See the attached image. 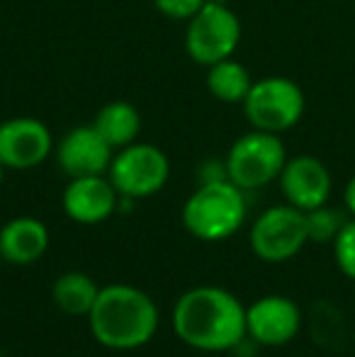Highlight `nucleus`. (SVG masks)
Here are the masks:
<instances>
[{
	"instance_id": "a211bd4d",
	"label": "nucleus",
	"mask_w": 355,
	"mask_h": 357,
	"mask_svg": "<svg viewBox=\"0 0 355 357\" xmlns=\"http://www.w3.org/2000/svg\"><path fill=\"white\" fill-rule=\"evenodd\" d=\"M307 216V234H309V241L314 243H333V238L338 236L341 226L346 224L341 212L331 207H317L312 212H304Z\"/></svg>"
},
{
	"instance_id": "20e7f679",
	"label": "nucleus",
	"mask_w": 355,
	"mask_h": 357,
	"mask_svg": "<svg viewBox=\"0 0 355 357\" xmlns=\"http://www.w3.org/2000/svg\"><path fill=\"white\" fill-rule=\"evenodd\" d=\"M224 163L234 185L241 190H261L280 178L287 163V151L280 134L253 129L232 144Z\"/></svg>"
},
{
	"instance_id": "ddd939ff",
	"label": "nucleus",
	"mask_w": 355,
	"mask_h": 357,
	"mask_svg": "<svg viewBox=\"0 0 355 357\" xmlns=\"http://www.w3.org/2000/svg\"><path fill=\"white\" fill-rule=\"evenodd\" d=\"M114 149L100 137L93 124L76 127L61 137L56 146L59 168L68 178H86V175H107Z\"/></svg>"
},
{
	"instance_id": "0eeeda50",
	"label": "nucleus",
	"mask_w": 355,
	"mask_h": 357,
	"mask_svg": "<svg viewBox=\"0 0 355 357\" xmlns=\"http://www.w3.org/2000/svg\"><path fill=\"white\" fill-rule=\"evenodd\" d=\"M107 178L119 197L144 199L161 192L171 178V160L153 144H129L114 153Z\"/></svg>"
},
{
	"instance_id": "9b49d317",
	"label": "nucleus",
	"mask_w": 355,
	"mask_h": 357,
	"mask_svg": "<svg viewBox=\"0 0 355 357\" xmlns=\"http://www.w3.org/2000/svg\"><path fill=\"white\" fill-rule=\"evenodd\" d=\"M278 180L285 202L302 212L324 207L331 197V173L317 155L304 153L287 158Z\"/></svg>"
},
{
	"instance_id": "4be33fe9",
	"label": "nucleus",
	"mask_w": 355,
	"mask_h": 357,
	"mask_svg": "<svg viewBox=\"0 0 355 357\" xmlns=\"http://www.w3.org/2000/svg\"><path fill=\"white\" fill-rule=\"evenodd\" d=\"M5 170H8V168H5V165L0 163V183H3V178H5Z\"/></svg>"
},
{
	"instance_id": "f03ea898",
	"label": "nucleus",
	"mask_w": 355,
	"mask_h": 357,
	"mask_svg": "<svg viewBox=\"0 0 355 357\" xmlns=\"http://www.w3.org/2000/svg\"><path fill=\"white\" fill-rule=\"evenodd\" d=\"M161 324L158 306L134 284H105L88 314V328L95 343L114 353L139 350L153 340Z\"/></svg>"
},
{
	"instance_id": "2eb2a0df",
	"label": "nucleus",
	"mask_w": 355,
	"mask_h": 357,
	"mask_svg": "<svg viewBox=\"0 0 355 357\" xmlns=\"http://www.w3.org/2000/svg\"><path fill=\"white\" fill-rule=\"evenodd\" d=\"M93 127L114 151H119L137 142L139 132H142V114L127 100H112L100 107V112L93 119Z\"/></svg>"
},
{
	"instance_id": "f257e3e1",
	"label": "nucleus",
	"mask_w": 355,
	"mask_h": 357,
	"mask_svg": "<svg viewBox=\"0 0 355 357\" xmlns=\"http://www.w3.org/2000/svg\"><path fill=\"white\" fill-rule=\"evenodd\" d=\"M178 340L199 353H229L246 343V304L219 284H197L173 306Z\"/></svg>"
},
{
	"instance_id": "412c9836",
	"label": "nucleus",
	"mask_w": 355,
	"mask_h": 357,
	"mask_svg": "<svg viewBox=\"0 0 355 357\" xmlns=\"http://www.w3.org/2000/svg\"><path fill=\"white\" fill-rule=\"evenodd\" d=\"M343 204H346L348 214L355 216V175L351 180H348L346 190H343Z\"/></svg>"
},
{
	"instance_id": "f8f14e48",
	"label": "nucleus",
	"mask_w": 355,
	"mask_h": 357,
	"mask_svg": "<svg viewBox=\"0 0 355 357\" xmlns=\"http://www.w3.org/2000/svg\"><path fill=\"white\" fill-rule=\"evenodd\" d=\"M61 207L76 224L95 226L107 221L119 209V192L107 175L71 178L61 195Z\"/></svg>"
},
{
	"instance_id": "7ed1b4c3",
	"label": "nucleus",
	"mask_w": 355,
	"mask_h": 357,
	"mask_svg": "<svg viewBox=\"0 0 355 357\" xmlns=\"http://www.w3.org/2000/svg\"><path fill=\"white\" fill-rule=\"evenodd\" d=\"M246 190L234 185L232 180L199 183V188L185 199L183 226L192 238L204 243L227 241L236 234L246 221Z\"/></svg>"
},
{
	"instance_id": "aec40b11",
	"label": "nucleus",
	"mask_w": 355,
	"mask_h": 357,
	"mask_svg": "<svg viewBox=\"0 0 355 357\" xmlns=\"http://www.w3.org/2000/svg\"><path fill=\"white\" fill-rule=\"evenodd\" d=\"M207 0H153V8L161 15L171 20H185L188 22L192 15H197L202 10V5Z\"/></svg>"
},
{
	"instance_id": "6ab92c4d",
	"label": "nucleus",
	"mask_w": 355,
	"mask_h": 357,
	"mask_svg": "<svg viewBox=\"0 0 355 357\" xmlns=\"http://www.w3.org/2000/svg\"><path fill=\"white\" fill-rule=\"evenodd\" d=\"M333 258L338 270L355 282V216L341 226L338 236L333 238Z\"/></svg>"
},
{
	"instance_id": "9d476101",
	"label": "nucleus",
	"mask_w": 355,
	"mask_h": 357,
	"mask_svg": "<svg viewBox=\"0 0 355 357\" xmlns=\"http://www.w3.org/2000/svg\"><path fill=\"white\" fill-rule=\"evenodd\" d=\"M49 127L34 117H13L0 124V163L10 170H29L52 155Z\"/></svg>"
},
{
	"instance_id": "dca6fc26",
	"label": "nucleus",
	"mask_w": 355,
	"mask_h": 357,
	"mask_svg": "<svg viewBox=\"0 0 355 357\" xmlns=\"http://www.w3.org/2000/svg\"><path fill=\"white\" fill-rule=\"evenodd\" d=\"M100 294V284L86 273H63L52 284V301L66 316H86Z\"/></svg>"
},
{
	"instance_id": "39448f33",
	"label": "nucleus",
	"mask_w": 355,
	"mask_h": 357,
	"mask_svg": "<svg viewBox=\"0 0 355 357\" xmlns=\"http://www.w3.org/2000/svg\"><path fill=\"white\" fill-rule=\"evenodd\" d=\"M241 42V22L236 13L217 0H207L185 27V52L199 66H212L232 59Z\"/></svg>"
},
{
	"instance_id": "6e6552de",
	"label": "nucleus",
	"mask_w": 355,
	"mask_h": 357,
	"mask_svg": "<svg viewBox=\"0 0 355 357\" xmlns=\"http://www.w3.org/2000/svg\"><path fill=\"white\" fill-rule=\"evenodd\" d=\"M248 243L256 258L263 263H285L292 260L309 243L307 216L292 204H275L266 209L251 226Z\"/></svg>"
},
{
	"instance_id": "423d86ee",
	"label": "nucleus",
	"mask_w": 355,
	"mask_h": 357,
	"mask_svg": "<svg viewBox=\"0 0 355 357\" xmlns=\"http://www.w3.org/2000/svg\"><path fill=\"white\" fill-rule=\"evenodd\" d=\"M241 107L253 129L282 134L302 119L304 93L294 80L285 75H268V78L253 80Z\"/></svg>"
},
{
	"instance_id": "f3484780",
	"label": "nucleus",
	"mask_w": 355,
	"mask_h": 357,
	"mask_svg": "<svg viewBox=\"0 0 355 357\" xmlns=\"http://www.w3.org/2000/svg\"><path fill=\"white\" fill-rule=\"evenodd\" d=\"M251 85L253 78L248 73V68L243 63L234 61V56L207 66V90L219 102L241 105L246 100Z\"/></svg>"
},
{
	"instance_id": "5701e85b",
	"label": "nucleus",
	"mask_w": 355,
	"mask_h": 357,
	"mask_svg": "<svg viewBox=\"0 0 355 357\" xmlns=\"http://www.w3.org/2000/svg\"><path fill=\"white\" fill-rule=\"evenodd\" d=\"M0 263H3V258H0Z\"/></svg>"
},
{
	"instance_id": "1a4fd4ad",
	"label": "nucleus",
	"mask_w": 355,
	"mask_h": 357,
	"mask_svg": "<svg viewBox=\"0 0 355 357\" xmlns=\"http://www.w3.org/2000/svg\"><path fill=\"white\" fill-rule=\"evenodd\" d=\"M302 328L297 301L282 294H266L246 306V333L261 348H282L292 343Z\"/></svg>"
},
{
	"instance_id": "4468645a",
	"label": "nucleus",
	"mask_w": 355,
	"mask_h": 357,
	"mask_svg": "<svg viewBox=\"0 0 355 357\" xmlns=\"http://www.w3.org/2000/svg\"><path fill=\"white\" fill-rule=\"evenodd\" d=\"M49 229L42 219L15 216L0 229V258L10 265H32L47 253Z\"/></svg>"
}]
</instances>
